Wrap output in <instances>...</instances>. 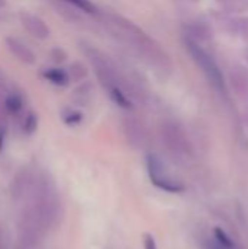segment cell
Listing matches in <instances>:
<instances>
[{"mask_svg":"<svg viewBox=\"0 0 248 249\" xmlns=\"http://www.w3.org/2000/svg\"><path fill=\"white\" fill-rule=\"evenodd\" d=\"M105 23L115 36H118L123 42L130 45L134 51H137L146 60H151L152 63L158 60V55H159L158 47H155V42L143 31H140L133 22L127 20L123 16L107 13Z\"/></svg>","mask_w":248,"mask_h":249,"instance_id":"cell-1","label":"cell"},{"mask_svg":"<svg viewBox=\"0 0 248 249\" xmlns=\"http://www.w3.org/2000/svg\"><path fill=\"white\" fill-rule=\"evenodd\" d=\"M146 165H148V172H149V178L152 181V184L165 191V193H172V194H177V193H183L184 191V185L181 182H178L177 179H174L167 168L164 166L162 160L155 156V155H148L146 158Z\"/></svg>","mask_w":248,"mask_h":249,"instance_id":"cell-2","label":"cell"},{"mask_svg":"<svg viewBox=\"0 0 248 249\" xmlns=\"http://www.w3.org/2000/svg\"><path fill=\"white\" fill-rule=\"evenodd\" d=\"M124 136L129 144L134 149H142L148 142V133L145 125L134 117H127L123 123Z\"/></svg>","mask_w":248,"mask_h":249,"instance_id":"cell-3","label":"cell"},{"mask_svg":"<svg viewBox=\"0 0 248 249\" xmlns=\"http://www.w3.org/2000/svg\"><path fill=\"white\" fill-rule=\"evenodd\" d=\"M19 19H20V23L22 26L35 38L38 39H45L50 36V29L47 26V23L37 15L34 13H29V12H22L19 15Z\"/></svg>","mask_w":248,"mask_h":249,"instance_id":"cell-4","label":"cell"},{"mask_svg":"<svg viewBox=\"0 0 248 249\" xmlns=\"http://www.w3.org/2000/svg\"><path fill=\"white\" fill-rule=\"evenodd\" d=\"M31 179H32V174L28 169H22L13 177L10 182V197L13 198V201H20L23 197H26L31 185Z\"/></svg>","mask_w":248,"mask_h":249,"instance_id":"cell-5","label":"cell"},{"mask_svg":"<svg viewBox=\"0 0 248 249\" xmlns=\"http://www.w3.org/2000/svg\"><path fill=\"white\" fill-rule=\"evenodd\" d=\"M6 45H7V48H9V51L18 58V60H20L22 63H25V64H32L34 61H35V54L31 51V48L26 45V44H23L22 41H19V39H16V38H13V36H7L6 38Z\"/></svg>","mask_w":248,"mask_h":249,"instance_id":"cell-6","label":"cell"},{"mask_svg":"<svg viewBox=\"0 0 248 249\" xmlns=\"http://www.w3.org/2000/svg\"><path fill=\"white\" fill-rule=\"evenodd\" d=\"M42 74L47 80H50L51 83H54L57 86H64L69 82L67 73L64 70H60V69H47L42 71Z\"/></svg>","mask_w":248,"mask_h":249,"instance_id":"cell-7","label":"cell"},{"mask_svg":"<svg viewBox=\"0 0 248 249\" xmlns=\"http://www.w3.org/2000/svg\"><path fill=\"white\" fill-rule=\"evenodd\" d=\"M22 98L18 93H10L4 101V109L10 114H18L22 109Z\"/></svg>","mask_w":248,"mask_h":249,"instance_id":"cell-8","label":"cell"},{"mask_svg":"<svg viewBox=\"0 0 248 249\" xmlns=\"http://www.w3.org/2000/svg\"><path fill=\"white\" fill-rule=\"evenodd\" d=\"M64 1H67L70 6H75L76 9H79L85 13H89V15H95L98 12L96 6L91 0H64Z\"/></svg>","mask_w":248,"mask_h":249,"instance_id":"cell-9","label":"cell"},{"mask_svg":"<svg viewBox=\"0 0 248 249\" xmlns=\"http://www.w3.org/2000/svg\"><path fill=\"white\" fill-rule=\"evenodd\" d=\"M91 98V85H83L75 90V102L77 105H86Z\"/></svg>","mask_w":248,"mask_h":249,"instance_id":"cell-10","label":"cell"},{"mask_svg":"<svg viewBox=\"0 0 248 249\" xmlns=\"http://www.w3.org/2000/svg\"><path fill=\"white\" fill-rule=\"evenodd\" d=\"M86 69L82 63H73L69 66V71H67V76H70L73 80H82L85 76H86Z\"/></svg>","mask_w":248,"mask_h":249,"instance_id":"cell-11","label":"cell"},{"mask_svg":"<svg viewBox=\"0 0 248 249\" xmlns=\"http://www.w3.org/2000/svg\"><path fill=\"white\" fill-rule=\"evenodd\" d=\"M61 117H63V121L67 125H76V124H79L82 121V114L79 111H76V109H72V108L64 109Z\"/></svg>","mask_w":248,"mask_h":249,"instance_id":"cell-12","label":"cell"},{"mask_svg":"<svg viewBox=\"0 0 248 249\" xmlns=\"http://www.w3.org/2000/svg\"><path fill=\"white\" fill-rule=\"evenodd\" d=\"M37 125H38L37 115H35L34 112H29V114L25 117V120H23V125H22L23 133H26V134H32V133L37 130Z\"/></svg>","mask_w":248,"mask_h":249,"instance_id":"cell-13","label":"cell"},{"mask_svg":"<svg viewBox=\"0 0 248 249\" xmlns=\"http://www.w3.org/2000/svg\"><path fill=\"white\" fill-rule=\"evenodd\" d=\"M143 248L145 249H158L156 247V241L152 235L149 233H145L143 235Z\"/></svg>","mask_w":248,"mask_h":249,"instance_id":"cell-14","label":"cell"},{"mask_svg":"<svg viewBox=\"0 0 248 249\" xmlns=\"http://www.w3.org/2000/svg\"><path fill=\"white\" fill-rule=\"evenodd\" d=\"M51 58H53V61H56V63H63V61L66 60V53H64L63 50H60V48H54V50L51 51Z\"/></svg>","mask_w":248,"mask_h":249,"instance_id":"cell-15","label":"cell"},{"mask_svg":"<svg viewBox=\"0 0 248 249\" xmlns=\"http://www.w3.org/2000/svg\"><path fill=\"white\" fill-rule=\"evenodd\" d=\"M206 249H235V247H227V245L219 244L216 239H210V241L208 242V247H206Z\"/></svg>","mask_w":248,"mask_h":249,"instance_id":"cell-16","label":"cell"},{"mask_svg":"<svg viewBox=\"0 0 248 249\" xmlns=\"http://www.w3.org/2000/svg\"><path fill=\"white\" fill-rule=\"evenodd\" d=\"M6 3H7L6 0H0V7H4V6H6Z\"/></svg>","mask_w":248,"mask_h":249,"instance_id":"cell-17","label":"cell"},{"mask_svg":"<svg viewBox=\"0 0 248 249\" xmlns=\"http://www.w3.org/2000/svg\"><path fill=\"white\" fill-rule=\"evenodd\" d=\"M3 80H4V77H3V71L0 70V83H3Z\"/></svg>","mask_w":248,"mask_h":249,"instance_id":"cell-18","label":"cell"}]
</instances>
